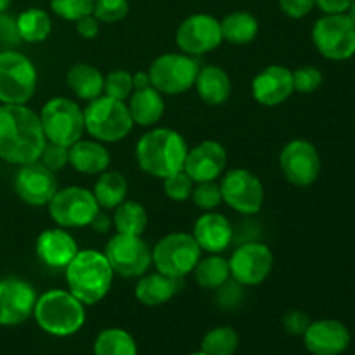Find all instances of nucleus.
Returning <instances> with one entry per match:
<instances>
[{
	"instance_id": "nucleus-38",
	"label": "nucleus",
	"mask_w": 355,
	"mask_h": 355,
	"mask_svg": "<svg viewBox=\"0 0 355 355\" xmlns=\"http://www.w3.org/2000/svg\"><path fill=\"white\" fill-rule=\"evenodd\" d=\"M163 189L172 201H186L193 194L194 182L184 170H179L163 179Z\"/></svg>"
},
{
	"instance_id": "nucleus-40",
	"label": "nucleus",
	"mask_w": 355,
	"mask_h": 355,
	"mask_svg": "<svg viewBox=\"0 0 355 355\" xmlns=\"http://www.w3.org/2000/svg\"><path fill=\"white\" fill-rule=\"evenodd\" d=\"M193 203L196 205L200 210L203 211H214L218 205L222 203V193L220 186L215 180L210 182H200L193 189Z\"/></svg>"
},
{
	"instance_id": "nucleus-36",
	"label": "nucleus",
	"mask_w": 355,
	"mask_h": 355,
	"mask_svg": "<svg viewBox=\"0 0 355 355\" xmlns=\"http://www.w3.org/2000/svg\"><path fill=\"white\" fill-rule=\"evenodd\" d=\"M134 92V80L125 69H113L104 76V96L116 101H125Z\"/></svg>"
},
{
	"instance_id": "nucleus-39",
	"label": "nucleus",
	"mask_w": 355,
	"mask_h": 355,
	"mask_svg": "<svg viewBox=\"0 0 355 355\" xmlns=\"http://www.w3.org/2000/svg\"><path fill=\"white\" fill-rule=\"evenodd\" d=\"M128 0H94V17L99 23H118L128 14Z\"/></svg>"
},
{
	"instance_id": "nucleus-1",
	"label": "nucleus",
	"mask_w": 355,
	"mask_h": 355,
	"mask_svg": "<svg viewBox=\"0 0 355 355\" xmlns=\"http://www.w3.org/2000/svg\"><path fill=\"white\" fill-rule=\"evenodd\" d=\"M40 114L26 104H0V158L10 165L38 162L45 148Z\"/></svg>"
},
{
	"instance_id": "nucleus-46",
	"label": "nucleus",
	"mask_w": 355,
	"mask_h": 355,
	"mask_svg": "<svg viewBox=\"0 0 355 355\" xmlns=\"http://www.w3.org/2000/svg\"><path fill=\"white\" fill-rule=\"evenodd\" d=\"M76 33L85 40H92L99 35V21L94 17V14L82 17V19L76 21Z\"/></svg>"
},
{
	"instance_id": "nucleus-43",
	"label": "nucleus",
	"mask_w": 355,
	"mask_h": 355,
	"mask_svg": "<svg viewBox=\"0 0 355 355\" xmlns=\"http://www.w3.org/2000/svg\"><path fill=\"white\" fill-rule=\"evenodd\" d=\"M21 44L17 23L12 16L0 12V51H9Z\"/></svg>"
},
{
	"instance_id": "nucleus-19",
	"label": "nucleus",
	"mask_w": 355,
	"mask_h": 355,
	"mask_svg": "<svg viewBox=\"0 0 355 355\" xmlns=\"http://www.w3.org/2000/svg\"><path fill=\"white\" fill-rule=\"evenodd\" d=\"M227 165V153L217 141H203L194 148L187 149L184 172L193 182H210L217 180Z\"/></svg>"
},
{
	"instance_id": "nucleus-20",
	"label": "nucleus",
	"mask_w": 355,
	"mask_h": 355,
	"mask_svg": "<svg viewBox=\"0 0 355 355\" xmlns=\"http://www.w3.org/2000/svg\"><path fill=\"white\" fill-rule=\"evenodd\" d=\"M293 92V71L286 66H267L252 82L253 99L262 106H279L286 103Z\"/></svg>"
},
{
	"instance_id": "nucleus-24",
	"label": "nucleus",
	"mask_w": 355,
	"mask_h": 355,
	"mask_svg": "<svg viewBox=\"0 0 355 355\" xmlns=\"http://www.w3.org/2000/svg\"><path fill=\"white\" fill-rule=\"evenodd\" d=\"M111 163V156L107 149L99 141H85L80 139L75 144L69 146V165L78 173L85 175H99L106 172Z\"/></svg>"
},
{
	"instance_id": "nucleus-3",
	"label": "nucleus",
	"mask_w": 355,
	"mask_h": 355,
	"mask_svg": "<svg viewBox=\"0 0 355 355\" xmlns=\"http://www.w3.org/2000/svg\"><path fill=\"white\" fill-rule=\"evenodd\" d=\"M113 269L106 255L96 250H80L66 267V283L69 291L83 305H96L110 293Z\"/></svg>"
},
{
	"instance_id": "nucleus-13",
	"label": "nucleus",
	"mask_w": 355,
	"mask_h": 355,
	"mask_svg": "<svg viewBox=\"0 0 355 355\" xmlns=\"http://www.w3.org/2000/svg\"><path fill=\"white\" fill-rule=\"evenodd\" d=\"M222 201L241 215H255L262 210L263 184L255 173L245 168H232L220 180Z\"/></svg>"
},
{
	"instance_id": "nucleus-45",
	"label": "nucleus",
	"mask_w": 355,
	"mask_h": 355,
	"mask_svg": "<svg viewBox=\"0 0 355 355\" xmlns=\"http://www.w3.org/2000/svg\"><path fill=\"white\" fill-rule=\"evenodd\" d=\"M314 0H279V7L283 14L291 19H302L314 9Z\"/></svg>"
},
{
	"instance_id": "nucleus-10",
	"label": "nucleus",
	"mask_w": 355,
	"mask_h": 355,
	"mask_svg": "<svg viewBox=\"0 0 355 355\" xmlns=\"http://www.w3.org/2000/svg\"><path fill=\"white\" fill-rule=\"evenodd\" d=\"M47 207L52 220L62 229L89 227L101 210L92 191L80 186L58 189Z\"/></svg>"
},
{
	"instance_id": "nucleus-29",
	"label": "nucleus",
	"mask_w": 355,
	"mask_h": 355,
	"mask_svg": "<svg viewBox=\"0 0 355 355\" xmlns=\"http://www.w3.org/2000/svg\"><path fill=\"white\" fill-rule=\"evenodd\" d=\"M92 193L101 210H114L127 198L128 182L123 173L106 170V172L99 173Z\"/></svg>"
},
{
	"instance_id": "nucleus-27",
	"label": "nucleus",
	"mask_w": 355,
	"mask_h": 355,
	"mask_svg": "<svg viewBox=\"0 0 355 355\" xmlns=\"http://www.w3.org/2000/svg\"><path fill=\"white\" fill-rule=\"evenodd\" d=\"M179 281L180 279H173L162 272H146L144 276L139 277L135 297L146 307H158L175 297L179 291Z\"/></svg>"
},
{
	"instance_id": "nucleus-28",
	"label": "nucleus",
	"mask_w": 355,
	"mask_h": 355,
	"mask_svg": "<svg viewBox=\"0 0 355 355\" xmlns=\"http://www.w3.org/2000/svg\"><path fill=\"white\" fill-rule=\"evenodd\" d=\"M69 90L82 101H94L103 96L104 76L96 66L89 62H76L66 73Z\"/></svg>"
},
{
	"instance_id": "nucleus-52",
	"label": "nucleus",
	"mask_w": 355,
	"mask_h": 355,
	"mask_svg": "<svg viewBox=\"0 0 355 355\" xmlns=\"http://www.w3.org/2000/svg\"><path fill=\"white\" fill-rule=\"evenodd\" d=\"M191 355H208V354H205L203 350H201V352H196V354H191Z\"/></svg>"
},
{
	"instance_id": "nucleus-11",
	"label": "nucleus",
	"mask_w": 355,
	"mask_h": 355,
	"mask_svg": "<svg viewBox=\"0 0 355 355\" xmlns=\"http://www.w3.org/2000/svg\"><path fill=\"white\" fill-rule=\"evenodd\" d=\"M198 71H200V66L193 55H187L184 52L182 54L170 52L153 61L148 75L151 85L156 90L166 96H177L194 87Z\"/></svg>"
},
{
	"instance_id": "nucleus-22",
	"label": "nucleus",
	"mask_w": 355,
	"mask_h": 355,
	"mask_svg": "<svg viewBox=\"0 0 355 355\" xmlns=\"http://www.w3.org/2000/svg\"><path fill=\"white\" fill-rule=\"evenodd\" d=\"M194 239L200 245L201 252H208L210 255H218L225 252L232 243V225L229 218H225L217 211H205L194 224Z\"/></svg>"
},
{
	"instance_id": "nucleus-7",
	"label": "nucleus",
	"mask_w": 355,
	"mask_h": 355,
	"mask_svg": "<svg viewBox=\"0 0 355 355\" xmlns=\"http://www.w3.org/2000/svg\"><path fill=\"white\" fill-rule=\"evenodd\" d=\"M37 83L38 73L30 58L14 49L0 51V103L26 104Z\"/></svg>"
},
{
	"instance_id": "nucleus-30",
	"label": "nucleus",
	"mask_w": 355,
	"mask_h": 355,
	"mask_svg": "<svg viewBox=\"0 0 355 355\" xmlns=\"http://www.w3.org/2000/svg\"><path fill=\"white\" fill-rule=\"evenodd\" d=\"M222 38L229 44L246 45L259 35V21L246 10H236L220 21Z\"/></svg>"
},
{
	"instance_id": "nucleus-33",
	"label": "nucleus",
	"mask_w": 355,
	"mask_h": 355,
	"mask_svg": "<svg viewBox=\"0 0 355 355\" xmlns=\"http://www.w3.org/2000/svg\"><path fill=\"white\" fill-rule=\"evenodd\" d=\"M193 272L194 277H196V283L205 290H218L231 277L229 260H225L220 255H210L207 259H200Z\"/></svg>"
},
{
	"instance_id": "nucleus-34",
	"label": "nucleus",
	"mask_w": 355,
	"mask_h": 355,
	"mask_svg": "<svg viewBox=\"0 0 355 355\" xmlns=\"http://www.w3.org/2000/svg\"><path fill=\"white\" fill-rule=\"evenodd\" d=\"M94 355H137V343L125 329L107 328L97 335Z\"/></svg>"
},
{
	"instance_id": "nucleus-49",
	"label": "nucleus",
	"mask_w": 355,
	"mask_h": 355,
	"mask_svg": "<svg viewBox=\"0 0 355 355\" xmlns=\"http://www.w3.org/2000/svg\"><path fill=\"white\" fill-rule=\"evenodd\" d=\"M132 80H134V90L146 89V87L151 85V80L146 71H137L135 75H132Z\"/></svg>"
},
{
	"instance_id": "nucleus-15",
	"label": "nucleus",
	"mask_w": 355,
	"mask_h": 355,
	"mask_svg": "<svg viewBox=\"0 0 355 355\" xmlns=\"http://www.w3.org/2000/svg\"><path fill=\"white\" fill-rule=\"evenodd\" d=\"M274 255L263 243H245L229 259L231 277L241 286H257L272 272Z\"/></svg>"
},
{
	"instance_id": "nucleus-35",
	"label": "nucleus",
	"mask_w": 355,
	"mask_h": 355,
	"mask_svg": "<svg viewBox=\"0 0 355 355\" xmlns=\"http://www.w3.org/2000/svg\"><path fill=\"white\" fill-rule=\"evenodd\" d=\"M239 347V335L231 326H218L203 336L201 350L208 355H232Z\"/></svg>"
},
{
	"instance_id": "nucleus-42",
	"label": "nucleus",
	"mask_w": 355,
	"mask_h": 355,
	"mask_svg": "<svg viewBox=\"0 0 355 355\" xmlns=\"http://www.w3.org/2000/svg\"><path fill=\"white\" fill-rule=\"evenodd\" d=\"M38 162L49 168L51 172H59V170L64 168L66 165H69V148L61 144H54V142H45V148L42 151Z\"/></svg>"
},
{
	"instance_id": "nucleus-47",
	"label": "nucleus",
	"mask_w": 355,
	"mask_h": 355,
	"mask_svg": "<svg viewBox=\"0 0 355 355\" xmlns=\"http://www.w3.org/2000/svg\"><path fill=\"white\" fill-rule=\"evenodd\" d=\"M314 2L324 14H342L349 10L354 0H314Z\"/></svg>"
},
{
	"instance_id": "nucleus-5",
	"label": "nucleus",
	"mask_w": 355,
	"mask_h": 355,
	"mask_svg": "<svg viewBox=\"0 0 355 355\" xmlns=\"http://www.w3.org/2000/svg\"><path fill=\"white\" fill-rule=\"evenodd\" d=\"M83 120L85 132L99 142L123 141L134 128V120L125 101L111 99L107 96L89 101V106L83 110Z\"/></svg>"
},
{
	"instance_id": "nucleus-18",
	"label": "nucleus",
	"mask_w": 355,
	"mask_h": 355,
	"mask_svg": "<svg viewBox=\"0 0 355 355\" xmlns=\"http://www.w3.org/2000/svg\"><path fill=\"white\" fill-rule=\"evenodd\" d=\"M58 180L54 172L45 168L40 162L21 165L14 179V191L30 207H45L58 193Z\"/></svg>"
},
{
	"instance_id": "nucleus-16",
	"label": "nucleus",
	"mask_w": 355,
	"mask_h": 355,
	"mask_svg": "<svg viewBox=\"0 0 355 355\" xmlns=\"http://www.w3.org/2000/svg\"><path fill=\"white\" fill-rule=\"evenodd\" d=\"M175 42L184 54L193 58L215 51L224 42L220 21L210 14H193L179 24Z\"/></svg>"
},
{
	"instance_id": "nucleus-9",
	"label": "nucleus",
	"mask_w": 355,
	"mask_h": 355,
	"mask_svg": "<svg viewBox=\"0 0 355 355\" xmlns=\"http://www.w3.org/2000/svg\"><path fill=\"white\" fill-rule=\"evenodd\" d=\"M312 42L322 58L347 61L355 55V23L347 12L324 14L312 28Z\"/></svg>"
},
{
	"instance_id": "nucleus-12",
	"label": "nucleus",
	"mask_w": 355,
	"mask_h": 355,
	"mask_svg": "<svg viewBox=\"0 0 355 355\" xmlns=\"http://www.w3.org/2000/svg\"><path fill=\"white\" fill-rule=\"evenodd\" d=\"M107 262L114 274L121 277H141L149 270L153 263V255L149 246L141 236L114 234L107 241L104 250Z\"/></svg>"
},
{
	"instance_id": "nucleus-31",
	"label": "nucleus",
	"mask_w": 355,
	"mask_h": 355,
	"mask_svg": "<svg viewBox=\"0 0 355 355\" xmlns=\"http://www.w3.org/2000/svg\"><path fill=\"white\" fill-rule=\"evenodd\" d=\"M16 23L21 42H28V44L45 42L52 31L51 16L44 9H37V7H31V9L21 12L16 17Z\"/></svg>"
},
{
	"instance_id": "nucleus-44",
	"label": "nucleus",
	"mask_w": 355,
	"mask_h": 355,
	"mask_svg": "<svg viewBox=\"0 0 355 355\" xmlns=\"http://www.w3.org/2000/svg\"><path fill=\"white\" fill-rule=\"evenodd\" d=\"M309 324H311V319L302 311H290L283 318L284 329H286V333H290L293 336H304Z\"/></svg>"
},
{
	"instance_id": "nucleus-37",
	"label": "nucleus",
	"mask_w": 355,
	"mask_h": 355,
	"mask_svg": "<svg viewBox=\"0 0 355 355\" xmlns=\"http://www.w3.org/2000/svg\"><path fill=\"white\" fill-rule=\"evenodd\" d=\"M51 9L55 16L76 23L94 12V0H51Z\"/></svg>"
},
{
	"instance_id": "nucleus-6",
	"label": "nucleus",
	"mask_w": 355,
	"mask_h": 355,
	"mask_svg": "<svg viewBox=\"0 0 355 355\" xmlns=\"http://www.w3.org/2000/svg\"><path fill=\"white\" fill-rule=\"evenodd\" d=\"M156 270L173 279H184L201 259V248L193 234L170 232L151 250Z\"/></svg>"
},
{
	"instance_id": "nucleus-48",
	"label": "nucleus",
	"mask_w": 355,
	"mask_h": 355,
	"mask_svg": "<svg viewBox=\"0 0 355 355\" xmlns=\"http://www.w3.org/2000/svg\"><path fill=\"white\" fill-rule=\"evenodd\" d=\"M89 227H92L94 231L101 232V234H103V232H107V229H110V218H107L106 215H104L103 211L99 210V214H97L96 217H94L92 224H90Z\"/></svg>"
},
{
	"instance_id": "nucleus-8",
	"label": "nucleus",
	"mask_w": 355,
	"mask_h": 355,
	"mask_svg": "<svg viewBox=\"0 0 355 355\" xmlns=\"http://www.w3.org/2000/svg\"><path fill=\"white\" fill-rule=\"evenodd\" d=\"M40 121L47 142L66 148L80 141L85 132L83 110L68 97H54L47 101L40 111Z\"/></svg>"
},
{
	"instance_id": "nucleus-50",
	"label": "nucleus",
	"mask_w": 355,
	"mask_h": 355,
	"mask_svg": "<svg viewBox=\"0 0 355 355\" xmlns=\"http://www.w3.org/2000/svg\"><path fill=\"white\" fill-rule=\"evenodd\" d=\"M10 2H12V0H0V12H6V10L9 9Z\"/></svg>"
},
{
	"instance_id": "nucleus-23",
	"label": "nucleus",
	"mask_w": 355,
	"mask_h": 355,
	"mask_svg": "<svg viewBox=\"0 0 355 355\" xmlns=\"http://www.w3.org/2000/svg\"><path fill=\"white\" fill-rule=\"evenodd\" d=\"M75 238L66 229H47L37 238V255L52 269H66L78 253Z\"/></svg>"
},
{
	"instance_id": "nucleus-51",
	"label": "nucleus",
	"mask_w": 355,
	"mask_h": 355,
	"mask_svg": "<svg viewBox=\"0 0 355 355\" xmlns=\"http://www.w3.org/2000/svg\"><path fill=\"white\" fill-rule=\"evenodd\" d=\"M347 14H349V16H350V19H352L354 23H355V0H354V2H352V6L349 7V10H347Z\"/></svg>"
},
{
	"instance_id": "nucleus-25",
	"label": "nucleus",
	"mask_w": 355,
	"mask_h": 355,
	"mask_svg": "<svg viewBox=\"0 0 355 355\" xmlns=\"http://www.w3.org/2000/svg\"><path fill=\"white\" fill-rule=\"evenodd\" d=\"M194 87L200 99L210 106L224 104L232 92V83L227 71L217 64H207L200 68Z\"/></svg>"
},
{
	"instance_id": "nucleus-2",
	"label": "nucleus",
	"mask_w": 355,
	"mask_h": 355,
	"mask_svg": "<svg viewBox=\"0 0 355 355\" xmlns=\"http://www.w3.org/2000/svg\"><path fill=\"white\" fill-rule=\"evenodd\" d=\"M187 142L172 128H153L139 139L135 158L146 173L158 179L184 170L187 156Z\"/></svg>"
},
{
	"instance_id": "nucleus-32",
	"label": "nucleus",
	"mask_w": 355,
	"mask_h": 355,
	"mask_svg": "<svg viewBox=\"0 0 355 355\" xmlns=\"http://www.w3.org/2000/svg\"><path fill=\"white\" fill-rule=\"evenodd\" d=\"M114 229L118 234H130V236H142V232L148 227V211L139 201H127L118 205L114 208Z\"/></svg>"
},
{
	"instance_id": "nucleus-26",
	"label": "nucleus",
	"mask_w": 355,
	"mask_h": 355,
	"mask_svg": "<svg viewBox=\"0 0 355 355\" xmlns=\"http://www.w3.org/2000/svg\"><path fill=\"white\" fill-rule=\"evenodd\" d=\"M128 111L134 123L141 127H153L162 120L165 113V101L163 94L149 85L146 89H137L128 97Z\"/></svg>"
},
{
	"instance_id": "nucleus-21",
	"label": "nucleus",
	"mask_w": 355,
	"mask_h": 355,
	"mask_svg": "<svg viewBox=\"0 0 355 355\" xmlns=\"http://www.w3.org/2000/svg\"><path fill=\"white\" fill-rule=\"evenodd\" d=\"M349 328L336 319L311 322L304 333V343L312 355H342L350 345Z\"/></svg>"
},
{
	"instance_id": "nucleus-41",
	"label": "nucleus",
	"mask_w": 355,
	"mask_h": 355,
	"mask_svg": "<svg viewBox=\"0 0 355 355\" xmlns=\"http://www.w3.org/2000/svg\"><path fill=\"white\" fill-rule=\"evenodd\" d=\"M322 73L315 66H300L293 71V87L300 94H312L321 87Z\"/></svg>"
},
{
	"instance_id": "nucleus-4",
	"label": "nucleus",
	"mask_w": 355,
	"mask_h": 355,
	"mask_svg": "<svg viewBox=\"0 0 355 355\" xmlns=\"http://www.w3.org/2000/svg\"><path fill=\"white\" fill-rule=\"evenodd\" d=\"M33 318L52 336H71L85 324V305L64 290H51L37 298Z\"/></svg>"
},
{
	"instance_id": "nucleus-14",
	"label": "nucleus",
	"mask_w": 355,
	"mask_h": 355,
	"mask_svg": "<svg viewBox=\"0 0 355 355\" xmlns=\"http://www.w3.org/2000/svg\"><path fill=\"white\" fill-rule=\"evenodd\" d=\"M279 166L288 182L297 187H309L319 179L321 156L312 142L295 139L281 151Z\"/></svg>"
},
{
	"instance_id": "nucleus-17",
	"label": "nucleus",
	"mask_w": 355,
	"mask_h": 355,
	"mask_svg": "<svg viewBox=\"0 0 355 355\" xmlns=\"http://www.w3.org/2000/svg\"><path fill=\"white\" fill-rule=\"evenodd\" d=\"M37 291L21 277L0 279V326H19L33 315Z\"/></svg>"
}]
</instances>
